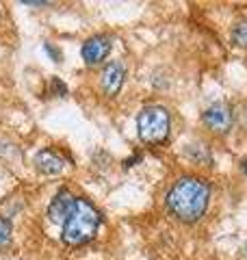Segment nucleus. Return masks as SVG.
Returning <instances> with one entry per match:
<instances>
[{
  "label": "nucleus",
  "mask_w": 247,
  "mask_h": 260,
  "mask_svg": "<svg viewBox=\"0 0 247 260\" xmlns=\"http://www.w3.org/2000/svg\"><path fill=\"white\" fill-rule=\"evenodd\" d=\"M208 200H210L208 182L195 176H184L180 180H176V184L171 186L167 198H165L167 208L184 223L200 221L206 213Z\"/></svg>",
  "instance_id": "1"
},
{
  "label": "nucleus",
  "mask_w": 247,
  "mask_h": 260,
  "mask_svg": "<svg viewBox=\"0 0 247 260\" xmlns=\"http://www.w3.org/2000/svg\"><path fill=\"white\" fill-rule=\"evenodd\" d=\"M100 223H102V217L98 213V208L89 200L76 198L74 210L70 213L68 221L63 223L61 239L68 245H85V243H89L98 234Z\"/></svg>",
  "instance_id": "2"
},
{
  "label": "nucleus",
  "mask_w": 247,
  "mask_h": 260,
  "mask_svg": "<svg viewBox=\"0 0 247 260\" xmlns=\"http://www.w3.org/2000/svg\"><path fill=\"white\" fill-rule=\"evenodd\" d=\"M137 128H139V137L143 143L150 145H159L163 141H167L169 130H171V115L165 107L152 104L145 107L137 117Z\"/></svg>",
  "instance_id": "3"
},
{
  "label": "nucleus",
  "mask_w": 247,
  "mask_h": 260,
  "mask_svg": "<svg viewBox=\"0 0 247 260\" xmlns=\"http://www.w3.org/2000/svg\"><path fill=\"white\" fill-rule=\"evenodd\" d=\"M202 121L212 130V133L224 135V133H228V130L232 128L234 115H232V109H230L226 102H217V104H212V107H208L204 111Z\"/></svg>",
  "instance_id": "4"
},
{
  "label": "nucleus",
  "mask_w": 247,
  "mask_h": 260,
  "mask_svg": "<svg viewBox=\"0 0 247 260\" xmlns=\"http://www.w3.org/2000/svg\"><path fill=\"white\" fill-rule=\"evenodd\" d=\"M111 37H106V35H94V37H89L85 44H82L80 48V54H82V59H85L87 65H96V63H100L106 59V54L111 52Z\"/></svg>",
  "instance_id": "5"
},
{
  "label": "nucleus",
  "mask_w": 247,
  "mask_h": 260,
  "mask_svg": "<svg viewBox=\"0 0 247 260\" xmlns=\"http://www.w3.org/2000/svg\"><path fill=\"white\" fill-rule=\"evenodd\" d=\"M74 204H76V198H74L68 189H61L52 198L50 206H48V217H50V221L65 223L68 221V217H70V213L74 210Z\"/></svg>",
  "instance_id": "6"
},
{
  "label": "nucleus",
  "mask_w": 247,
  "mask_h": 260,
  "mask_svg": "<svg viewBox=\"0 0 247 260\" xmlns=\"http://www.w3.org/2000/svg\"><path fill=\"white\" fill-rule=\"evenodd\" d=\"M35 167L44 176H59L65 169V160L54 150H41L35 154Z\"/></svg>",
  "instance_id": "7"
},
{
  "label": "nucleus",
  "mask_w": 247,
  "mask_h": 260,
  "mask_svg": "<svg viewBox=\"0 0 247 260\" xmlns=\"http://www.w3.org/2000/svg\"><path fill=\"white\" fill-rule=\"evenodd\" d=\"M123 78H126V70L119 61H111L102 72V89L106 95H115L123 85Z\"/></svg>",
  "instance_id": "8"
},
{
  "label": "nucleus",
  "mask_w": 247,
  "mask_h": 260,
  "mask_svg": "<svg viewBox=\"0 0 247 260\" xmlns=\"http://www.w3.org/2000/svg\"><path fill=\"white\" fill-rule=\"evenodd\" d=\"M187 156L195 162H212V156L206 145H187Z\"/></svg>",
  "instance_id": "9"
},
{
  "label": "nucleus",
  "mask_w": 247,
  "mask_h": 260,
  "mask_svg": "<svg viewBox=\"0 0 247 260\" xmlns=\"http://www.w3.org/2000/svg\"><path fill=\"white\" fill-rule=\"evenodd\" d=\"M232 42L241 48H247V20L238 22L232 30Z\"/></svg>",
  "instance_id": "10"
},
{
  "label": "nucleus",
  "mask_w": 247,
  "mask_h": 260,
  "mask_svg": "<svg viewBox=\"0 0 247 260\" xmlns=\"http://www.w3.org/2000/svg\"><path fill=\"white\" fill-rule=\"evenodd\" d=\"M11 230H13V225L9 219L0 217V247H5L7 243L11 241Z\"/></svg>",
  "instance_id": "11"
},
{
  "label": "nucleus",
  "mask_w": 247,
  "mask_h": 260,
  "mask_svg": "<svg viewBox=\"0 0 247 260\" xmlns=\"http://www.w3.org/2000/svg\"><path fill=\"white\" fill-rule=\"evenodd\" d=\"M50 87H52L54 95H65V93H68V87H65V83H61V80L56 78V76L50 80Z\"/></svg>",
  "instance_id": "12"
},
{
  "label": "nucleus",
  "mask_w": 247,
  "mask_h": 260,
  "mask_svg": "<svg viewBox=\"0 0 247 260\" xmlns=\"http://www.w3.org/2000/svg\"><path fill=\"white\" fill-rule=\"evenodd\" d=\"M44 50L52 56V61H54V63H59V61H61V52L56 50V48H54L52 44H44Z\"/></svg>",
  "instance_id": "13"
},
{
  "label": "nucleus",
  "mask_w": 247,
  "mask_h": 260,
  "mask_svg": "<svg viewBox=\"0 0 247 260\" xmlns=\"http://www.w3.org/2000/svg\"><path fill=\"white\" fill-rule=\"evenodd\" d=\"M243 169H245V174H247V160H243Z\"/></svg>",
  "instance_id": "14"
}]
</instances>
